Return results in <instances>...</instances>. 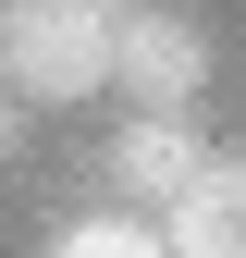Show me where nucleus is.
Returning <instances> with one entry per match:
<instances>
[{
  "label": "nucleus",
  "mask_w": 246,
  "mask_h": 258,
  "mask_svg": "<svg viewBox=\"0 0 246 258\" xmlns=\"http://www.w3.org/2000/svg\"><path fill=\"white\" fill-rule=\"evenodd\" d=\"M111 86H123V111H197L209 99V37L172 13V0H123Z\"/></svg>",
  "instance_id": "obj_2"
},
{
  "label": "nucleus",
  "mask_w": 246,
  "mask_h": 258,
  "mask_svg": "<svg viewBox=\"0 0 246 258\" xmlns=\"http://www.w3.org/2000/svg\"><path fill=\"white\" fill-rule=\"evenodd\" d=\"M123 0H0V86L25 111H74L111 86Z\"/></svg>",
  "instance_id": "obj_1"
},
{
  "label": "nucleus",
  "mask_w": 246,
  "mask_h": 258,
  "mask_svg": "<svg viewBox=\"0 0 246 258\" xmlns=\"http://www.w3.org/2000/svg\"><path fill=\"white\" fill-rule=\"evenodd\" d=\"M13 148H25V99L0 86V160H13Z\"/></svg>",
  "instance_id": "obj_6"
},
{
  "label": "nucleus",
  "mask_w": 246,
  "mask_h": 258,
  "mask_svg": "<svg viewBox=\"0 0 246 258\" xmlns=\"http://www.w3.org/2000/svg\"><path fill=\"white\" fill-rule=\"evenodd\" d=\"M197 160H209L197 111H123V136H111L99 172H111V197H123V209H148V221H160L184 184H197Z\"/></svg>",
  "instance_id": "obj_3"
},
{
  "label": "nucleus",
  "mask_w": 246,
  "mask_h": 258,
  "mask_svg": "<svg viewBox=\"0 0 246 258\" xmlns=\"http://www.w3.org/2000/svg\"><path fill=\"white\" fill-rule=\"evenodd\" d=\"M49 258H172V234H160V221H148V209H74V221H61V234H49Z\"/></svg>",
  "instance_id": "obj_5"
},
{
  "label": "nucleus",
  "mask_w": 246,
  "mask_h": 258,
  "mask_svg": "<svg viewBox=\"0 0 246 258\" xmlns=\"http://www.w3.org/2000/svg\"><path fill=\"white\" fill-rule=\"evenodd\" d=\"M160 234H172V258H246V160L234 148L197 160V184L160 209Z\"/></svg>",
  "instance_id": "obj_4"
}]
</instances>
